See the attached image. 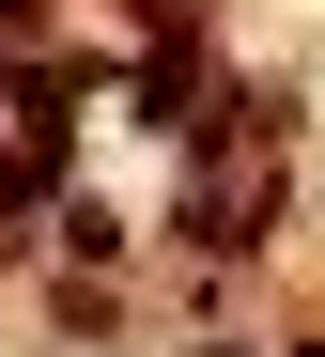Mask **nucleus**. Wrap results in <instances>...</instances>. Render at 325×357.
<instances>
[{
  "instance_id": "1",
  "label": "nucleus",
  "mask_w": 325,
  "mask_h": 357,
  "mask_svg": "<svg viewBox=\"0 0 325 357\" xmlns=\"http://www.w3.org/2000/svg\"><path fill=\"white\" fill-rule=\"evenodd\" d=\"M31 16H47V0H0V47H16V31H31Z\"/></svg>"
}]
</instances>
